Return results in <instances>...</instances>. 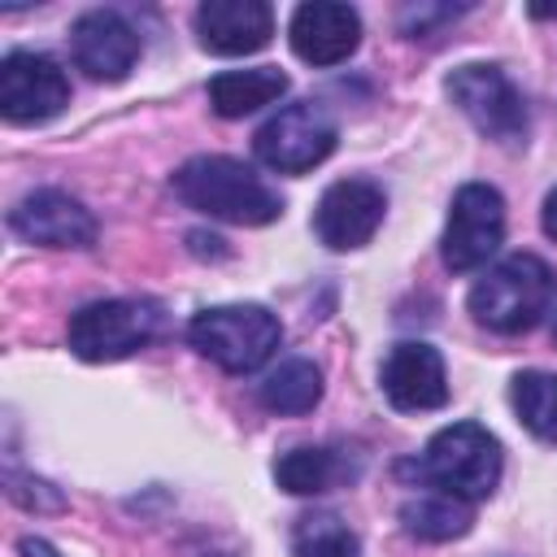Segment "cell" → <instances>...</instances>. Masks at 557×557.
<instances>
[{
    "label": "cell",
    "mask_w": 557,
    "mask_h": 557,
    "mask_svg": "<svg viewBox=\"0 0 557 557\" xmlns=\"http://www.w3.org/2000/svg\"><path fill=\"white\" fill-rule=\"evenodd\" d=\"M500 440L479 422H453L431 435V444L400 466L405 479H418V487L457 496L466 505H479L500 483Z\"/></svg>",
    "instance_id": "1"
},
{
    "label": "cell",
    "mask_w": 557,
    "mask_h": 557,
    "mask_svg": "<svg viewBox=\"0 0 557 557\" xmlns=\"http://www.w3.org/2000/svg\"><path fill=\"white\" fill-rule=\"evenodd\" d=\"M174 191L187 209L235 222V226H265L283 213L278 191L235 157H191L174 174Z\"/></svg>",
    "instance_id": "2"
},
{
    "label": "cell",
    "mask_w": 557,
    "mask_h": 557,
    "mask_svg": "<svg viewBox=\"0 0 557 557\" xmlns=\"http://www.w3.org/2000/svg\"><path fill=\"white\" fill-rule=\"evenodd\" d=\"M553 287H557V278L544 257L513 252V257L487 265V274L470 287V313L487 331L518 335V331H531L548 313Z\"/></svg>",
    "instance_id": "3"
},
{
    "label": "cell",
    "mask_w": 557,
    "mask_h": 557,
    "mask_svg": "<svg viewBox=\"0 0 557 557\" xmlns=\"http://www.w3.org/2000/svg\"><path fill=\"white\" fill-rule=\"evenodd\" d=\"M187 339L226 374H252L265 366L283 339L278 318L265 305H213L200 309L187 326Z\"/></svg>",
    "instance_id": "4"
},
{
    "label": "cell",
    "mask_w": 557,
    "mask_h": 557,
    "mask_svg": "<svg viewBox=\"0 0 557 557\" xmlns=\"http://www.w3.org/2000/svg\"><path fill=\"white\" fill-rule=\"evenodd\" d=\"M157 331H161V305L135 296L96 300L70 318V352L83 361H122L148 348Z\"/></svg>",
    "instance_id": "5"
},
{
    "label": "cell",
    "mask_w": 557,
    "mask_h": 557,
    "mask_svg": "<svg viewBox=\"0 0 557 557\" xmlns=\"http://www.w3.org/2000/svg\"><path fill=\"white\" fill-rule=\"evenodd\" d=\"M444 91L474 122L479 135H487L496 144H527V100L500 65L466 61L448 74Z\"/></svg>",
    "instance_id": "6"
},
{
    "label": "cell",
    "mask_w": 557,
    "mask_h": 557,
    "mask_svg": "<svg viewBox=\"0 0 557 557\" xmlns=\"http://www.w3.org/2000/svg\"><path fill=\"white\" fill-rule=\"evenodd\" d=\"M331 148H335V117L318 100L283 104L252 135L257 161L274 174H309L331 157Z\"/></svg>",
    "instance_id": "7"
},
{
    "label": "cell",
    "mask_w": 557,
    "mask_h": 557,
    "mask_svg": "<svg viewBox=\"0 0 557 557\" xmlns=\"http://www.w3.org/2000/svg\"><path fill=\"white\" fill-rule=\"evenodd\" d=\"M505 239V200L487 183H466L457 187L440 239V257L453 274H470L492 261V252Z\"/></svg>",
    "instance_id": "8"
},
{
    "label": "cell",
    "mask_w": 557,
    "mask_h": 557,
    "mask_svg": "<svg viewBox=\"0 0 557 557\" xmlns=\"http://www.w3.org/2000/svg\"><path fill=\"white\" fill-rule=\"evenodd\" d=\"M70 104L65 70L44 52H9L0 61V113L17 126H35L57 117Z\"/></svg>",
    "instance_id": "9"
},
{
    "label": "cell",
    "mask_w": 557,
    "mask_h": 557,
    "mask_svg": "<svg viewBox=\"0 0 557 557\" xmlns=\"http://www.w3.org/2000/svg\"><path fill=\"white\" fill-rule=\"evenodd\" d=\"M387 213V196L379 183L370 178H339L322 191L318 209H313V231L326 248L348 252L374 239V231L383 226Z\"/></svg>",
    "instance_id": "10"
},
{
    "label": "cell",
    "mask_w": 557,
    "mask_h": 557,
    "mask_svg": "<svg viewBox=\"0 0 557 557\" xmlns=\"http://www.w3.org/2000/svg\"><path fill=\"white\" fill-rule=\"evenodd\" d=\"M9 226L17 239L39 244V248H91L96 244L91 209H83V200H74L70 191H57V187H39V191L22 196L9 209Z\"/></svg>",
    "instance_id": "11"
},
{
    "label": "cell",
    "mask_w": 557,
    "mask_h": 557,
    "mask_svg": "<svg viewBox=\"0 0 557 557\" xmlns=\"http://www.w3.org/2000/svg\"><path fill=\"white\" fill-rule=\"evenodd\" d=\"M74 65L96 83H122L139 61V35L135 26L113 9H91L70 30Z\"/></svg>",
    "instance_id": "12"
},
{
    "label": "cell",
    "mask_w": 557,
    "mask_h": 557,
    "mask_svg": "<svg viewBox=\"0 0 557 557\" xmlns=\"http://www.w3.org/2000/svg\"><path fill=\"white\" fill-rule=\"evenodd\" d=\"M383 396L392 400V409L400 413H422V409H440L448 400V374H444V357L422 344V339H400L387 348L383 370H379Z\"/></svg>",
    "instance_id": "13"
},
{
    "label": "cell",
    "mask_w": 557,
    "mask_h": 557,
    "mask_svg": "<svg viewBox=\"0 0 557 557\" xmlns=\"http://www.w3.org/2000/svg\"><path fill=\"white\" fill-rule=\"evenodd\" d=\"M287 39H292V52L300 61H309V65H339L361 44V17H357L352 4L309 0V4H300L292 13Z\"/></svg>",
    "instance_id": "14"
},
{
    "label": "cell",
    "mask_w": 557,
    "mask_h": 557,
    "mask_svg": "<svg viewBox=\"0 0 557 557\" xmlns=\"http://www.w3.org/2000/svg\"><path fill=\"white\" fill-rule=\"evenodd\" d=\"M196 35L218 57H248L270 44L274 13L265 0H205L196 9Z\"/></svg>",
    "instance_id": "15"
},
{
    "label": "cell",
    "mask_w": 557,
    "mask_h": 557,
    "mask_svg": "<svg viewBox=\"0 0 557 557\" xmlns=\"http://www.w3.org/2000/svg\"><path fill=\"white\" fill-rule=\"evenodd\" d=\"M274 479H278V487L292 492V496H318V492H331V487L357 479V466L348 461L344 448L300 444V448H287V453L274 461Z\"/></svg>",
    "instance_id": "16"
},
{
    "label": "cell",
    "mask_w": 557,
    "mask_h": 557,
    "mask_svg": "<svg viewBox=\"0 0 557 557\" xmlns=\"http://www.w3.org/2000/svg\"><path fill=\"white\" fill-rule=\"evenodd\" d=\"M287 91V74L278 65H252V70H222L209 78V104L218 117H248L265 104H274Z\"/></svg>",
    "instance_id": "17"
},
{
    "label": "cell",
    "mask_w": 557,
    "mask_h": 557,
    "mask_svg": "<svg viewBox=\"0 0 557 557\" xmlns=\"http://www.w3.org/2000/svg\"><path fill=\"white\" fill-rule=\"evenodd\" d=\"M474 522L470 505L457 500V496H444V492H431L422 487L418 496H409L400 505V527L413 535V540H426V544H444V540H457L466 535Z\"/></svg>",
    "instance_id": "18"
},
{
    "label": "cell",
    "mask_w": 557,
    "mask_h": 557,
    "mask_svg": "<svg viewBox=\"0 0 557 557\" xmlns=\"http://www.w3.org/2000/svg\"><path fill=\"white\" fill-rule=\"evenodd\" d=\"M257 400L270 413H309L322 400V374L313 361L305 357H287L278 361L261 383H257Z\"/></svg>",
    "instance_id": "19"
},
{
    "label": "cell",
    "mask_w": 557,
    "mask_h": 557,
    "mask_svg": "<svg viewBox=\"0 0 557 557\" xmlns=\"http://www.w3.org/2000/svg\"><path fill=\"white\" fill-rule=\"evenodd\" d=\"M509 400H513V413L518 422L544 440V444H557V374L548 370H522L509 387Z\"/></svg>",
    "instance_id": "20"
},
{
    "label": "cell",
    "mask_w": 557,
    "mask_h": 557,
    "mask_svg": "<svg viewBox=\"0 0 557 557\" xmlns=\"http://www.w3.org/2000/svg\"><path fill=\"white\" fill-rule=\"evenodd\" d=\"M292 557H361V544L339 513H305L292 527Z\"/></svg>",
    "instance_id": "21"
},
{
    "label": "cell",
    "mask_w": 557,
    "mask_h": 557,
    "mask_svg": "<svg viewBox=\"0 0 557 557\" xmlns=\"http://www.w3.org/2000/svg\"><path fill=\"white\" fill-rule=\"evenodd\" d=\"M448 17H457V9H431V4H418V9H405L400 13V26H405V35H426V26L431 22H448Z\"/></svg>",
    "instance_id": "22"
},
{
    "label": "cell",
    "mask_w": 557,
    "mask_h": 557,
    "mask_svg": "<svg viewBox=\"0 0 557 557\" xmlns=\"http://www.w3.org/2000/svg\"><path fill=\"white\" fill-rule=\"evenodd\" d=\"M540 222H544V235L557 239V187L544 196V213H540Z\"/></svg>",
    "instance_id": "23"
},
{
    "label": "cell",
    "mask_w": 557,
    "mask_h": 557,
    "mask_svg": "<svg viewBox=\"0 0 557 557\" xmlns=\"http://www.w3.org/2000/svg\"><path fill=\"white\" fill-rule=\"evenodd\" d=\"M17 548H22V557H57V548L44 544V540H22Z\"/></svg>",
    "instance_id": "24"
},
{
    "label": "cell",
    "mask_w": 557,
    "mask_h": 557,
    "mask_svg": "<svg viewBox=\"0 0 557 557\" xmlns=\"http://www.w3.org/2000/svg\"><path fill=\"white\" fill-rule=\"evenodd\" d=\"M553 339H557V318H553Z\"/></svg>",
    "instance_id": "25"
}]
</instances>
